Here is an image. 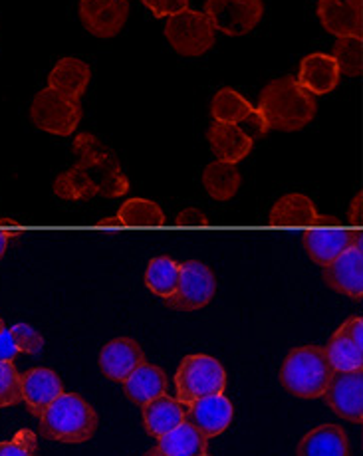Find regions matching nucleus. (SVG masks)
Listing matches in <instances>:
<instances>
[{
	"label": "nucleus",
	"instance_id": "ea45409f",
	"mask_svg": "<svg viewBox=\"0 0 363 456\" xmlns=\"http://www.w3.org/2000/svg\"><path fill=\"white\" fill-rule=\"evenodd\" d=\"M19 223L16 221H11V218H0V231H6V232H12L16 234V231H19Z\"/></svg>",
	"mask_w": 363,
	"mask_h": 456
},
{
	"label": "nucleus",
	"instance_id": "4468645a",
	"mask_svg": "<svg viewBox=\"0 0 363 456\" xmlns=\"http://www.w3.org/2000/svg\"><path fill=\"white\" fill-rule=\"evenodd\" d=\"M338 218L324 216L316 210L312 199L300 192H290L276 200L270 210L272 226H288V228H316V226H338Z\"/></svg>",
	"mask_w": 363,
	"mask_h": 456
},
{
	"label": "nucleus",
	"instance_id": "4c0bfd02",
	"mask_svg": "<svg viewBox=\"0 0 363 456\" xmlns=\"http://www.w3.org/2000/svg\"><path fill=\"white\" fill-rule=\"evenodd\" d=\"M340 330L353 341V344L363 349V320L359 315H351L350 320H345Z\"/></svg>",
	"mask_w": 363,
	"mask_h": 456
},
{
	"label": "nucleus",
	"instance_id": "393cba45",
	"mask_svg": "<svg viewBox=\"0 0 363 456\" xmlns=\"http://www.w3.org/2000/svg\"><path fill=\"white\" fill-rule=\"evenodd\" d=\"M185 420V405H181L177 399H171L169 395H161L153 401H149L144 405V425L145 431L161 438L175 427H179Z\"/></svg>",
	"mask_w": 363,
	"mask_h": 456
},
{
	"label": "nucleus",
	"instance_id": "f8f14e48",
	"mask_svg": "<svg viewBox=\"0 0 363 456\" xmlns=\"http://www.w3.org/2000/svg\"><path fill=\"white\" fill-rule=\"evenodd\" d=\"M322 397L335 415L350 423H363V370L334 373Z\"/></svg>",
	"mask_w": 363,
	"mask_h": 456
},
{
	"label": "nucleus",
	"instance_id": "f3484780",
	"mask_svg": "<svg viewBox=\"0 0 363 456\" xmlns=\"http://www.w3.org/2000/svg\"><path fill=\"white\" fill-rule=\"evenodd\" d=\"M363 0H320L318 19L326 32L342 37H361Z\"/></svg>",
	"mask_w": 363,
	"mask_h": 456
},
{
	"label": "nucleus",
	"instance_id": "a211bd4d",
	"mask_svg": "<svg viewBox=\"0 0 363 456\" xmlns=\"http://www.w3.org/2000/svg\"><path fill=\"white\" fill-rule=\"evenodd\" d=\"M141 363H145L144 349L131 338H118L105 344L100 354V370L111 381L123 383Z\"/></svg>",
	"mask_w": 363,
	"mask_h": 456
},
{
	"label": "nucleus",
	"instance_id": "6e6552de",
	"mask_svg": "<svg viewBox=\"0 0 363 456\" xmlns=\"http://www.w3.org/2000/svg\"><path fill=\"white\" fill-rule=\"evenodd\" d=\"M215 272L199 260H187L179 265V282L165 304L177 312H194L205 308L215 297Z\"/></svg>",
	"mask_w": 363,
	"mask_h": 456
},
{
	"label": "nucleus",
	"instance_id": "6ab92c4d",
	"mask_svg": "<svg viewBox=\"0 0 363 456\" xmlns=\"http://www.w3.org/2000/svg\"><path fill=\"white\" fill-rule=\"evenodd\" d=\"M21 391L22 401L26 403L30 413L34 417H40L52 401H56L62 393H64V385H62L60 377L46 370V367H34V370L26 371L21 379Z\"/></svg>",
	"mask_w": 363,
	"mask_h": 456
},
{
	"label": "nucleus",
	"instance_id": "c9c22d12",
	"mask_svg": "<svg viewBox=\"0 0 363 456\" xmlns=\"http://www.w3.org/2000/svg\"><path fill=\"white\" fill-rule=\"evenodd\" d=\"M19 354L21 352L14 344L11 328H6L4 320L0 318V359H3V362H14L16 355H19Z\"/></svg>",
	"mask_w": 363,
	"mask_h": 456
},
{
	"label": "nucleus",
	"instance_id": "a18cd8bd",
	"mask_svg": "<svg viewBox=\"0 0 363 456\" xmlns=\"http://www.w3.org/2000/svg\"><path fill=\"white\" fill-rule=\"evenodd\" d=\"M37 456H38V454H37Z\"/></svg>",
	"mask_w": 363,
	"mask_h": 456
},
{
	"label": "nucleus",
	"instance_id": "2f4dec72",
	"mask_svg": "<svg viewBox=\"0 0 363 456\" xmlns=\"http://www.w3.org/2000/svg\"><path fill=\"white\" fill-rule=\"evenodd\" d=\"M21 379L22 375L16 371L12 362H3L0 359V409L12 407L22 401Z\"/></svg>",
	"mask_w": 363,
	"mask_h": 456
},
{
	"label": "nucleus",
	"instance_id": "c85d7f7f",
	"mask_svg": "<svg viewBox=\"0 0 363 456\" xmlns=\"http://www.w3.org/2000/svg\"><path fill=\"white\" fill-rule=\"evenodd\" d=\"M179 282V262L169 256H157L147 265L145 270V286L155 296L167 300Z\"/></svg>",
	"mask_w": 363,
	"mask_h": 456
},
{
	"label": "nucleus",
	"instance_id": "f704fd0d",
	"mask_svg": "<svg viewBox=\"0 0 363 456\" xmlns=\"http://www.w3.org/2000/svg\"><path fill=\"white\" fill-rule=\"evenodd\" d=\"M144 6H147L157 19H167V16H175L189 8V0H141Z\"/></svg>",
	"mask_w": 363,
	"mask_h": 456
},
{
	"label": "nucleus",
	"instance_id": "9d476101",
	"mask_svg": "<svg viewBox=\"0 0 363 456\" xmlns=\"http://www.w3.org/2000/svg\"><path fill=\"white\" fill-rule=\"evenodd\" d=\"M210 116L217 124L238 126L252 139L264 137L270 131L260 110L254 108L249 100L243 98L238 92L230 90V87H223V90H219L215 98H212Z\"/></svg>",
	"mask_w": 363,
	"mask_h": 456
},
{
	"label": "nucleus",
	"instance_id": "a878e982",
	"mask_svg": "<svg viewBox=\"0 0 363 456\" xmlns=\"http://www.w3.org/2000/svg\"><path fill=\"white\" fill-rule=\"evenodd\" d=\"M207 444L209 438L183 420L179 427H175L173 431L159 438L157 449L167 456H201L207 454Z\"/></svg>",
	"mask_w": 363,
	"mask_h": 456
},
{
	"label": "nucleus",
	"instance_id": "4be33fe9",
	"mask_svg": "<svg viewBox=\"0 0 363 456\" xmlns=\"http://www.w3.org/2000/svg\"><path fill=\"white\" fill-rule=\"evenodd\" d=\"M296 456H351L350 438L340 425H320L300 441Z\"/></svg>",
	"mask_w": 363,
	"mask_h": 456
},
{
	"label": "nucleus",
	"instance_id": "cd10ccee",
	"mask_svg": "<svg viewBox=\"0 0 363 456\" xmlns=\"http://www.w3.org/2000/svg\"><path fill=\"white\" fill-rule=\"evenodd\" d=\"M327 362H330L334 373H348L363 370V349L345 336L338 328L324 347Z\"/></svg>",
	"mask_w": 363,
	"mask_h": 456
},
{
	"label": "nucleus",
	"instance_id": "e433bc0d",
	"mask_svg": "<svg viewBox=\"0 0 363 456\" xmlns=\"http://www.w3.org/2000/svg\"><path fill=\"white\" fill-rule=\"evenodd\" d=\"M177 226H209V218L199 208H185L183 213L177 215Z\"/></svg>",
	"mask_w": 363,
	"mask_h": 456
},
{
	"label": "nucleus",
	"instance_id": "412c9836",
	"mask_svg": "<svg viewBox=\"0 0 363 456\" xmlns=\"http://www.w3.org/2000/svg\"><path fill=\"white\" fill-rule=\"evenodd\" d=\"M207 139L212 153L217 157V161L233 165L243 161L244 157L252 151L254 145V139L251 135H246L238 126L217 124V121L209 127Z\"/></svg>",
	"mask_w": 363,
	"mask_h": 456
},
{
	"label": "nucleus",
	"instance_id": "f03ea898",
	"mask_svg": "<svg viewBox=\"0 0 363 456\" xmlns=\"http://www.w3.org/2000/svg\"><path fill=\"white\" fill-rule=\"evenodd\" d=\"M259 110L268 129L300 131L316 118V95L304 90L294 76L272 80L259 94Z\"/></svg>",
	"mask_w": 363,
	"mask_h": 456
},
{
	"label": "nucleus",
	"instance_id": "ddd939ff",
	"mask_svg": "<svg viewBox=\"0 0 363 456\" xmlns=\"http://www.w3.org/2000/svg\"><path fill=\"white\" fill-rule=\"evenodd\" d=\"M302 242L308 256L312 258L316 265L327 266L332 260L338 258L342 252L361 244V232L348 231V228L342 226H316L308 228L302 236Z\"/></svg>",
	"mask_w": 363,
	"mask_h": 456
},
{
	"label": "nucleus",
	"instance_id": "f257e3e1",
	"mask_svg": "<svg viewBox=\"0 0 363 456\" xmlns=\"http://www.w3.org/2000/svg\"><path fill=\"white\" fill-rule=\"evenodd\" d=\"M72 149L76 165L56 177V197L64 200H87L94 197L118 199L126 195L129 181L110 147H105L92 134H79Z\"/></svg>",
	"mask_w": 363,
	"mask_h": 456
},
{
	"label": "nucleus",
	"instance_id": "a19ab883",
	"mask_svg": "<svg viewBox=\"0 0 363 456\" xmlns=\"http://www.w3.org/2000/svg\"><path fill=\"white\" fill-rule=\"evenodd\" d=\"M12 232H6V231H0V258L4 256V252L8 248V240L12 239Z\"/></svg>",
	"mask_w": 363,
	"mask_h": 456
},
{
	"label": "nucleus",
	"instance_id": "79ce46f5",
	"mask_svg": "<svg viewBox=\"0 0 363 456\" xmlns=\"http://www.w3.org/2000/svg\"><path fill=\"white\" fill-rule=\"evenodd\" d=\"M97 226H103V228H110V226H115V228H121L123 224L120 223V218H118V216H113V218H103V221H100V223H97Z\"/></svg>",
	"mask_w": 363,
	"mask_h": 456
},
{
	"label": "nucleus",
	"instance_id": "bb28decb",
	"mask_svg": "<svg viewBox=\"0 0 363 456\" xmlns=\"http://www.w3.org/2000/svg\"><path fill=\"white\" fill-rule=\"evenodd\" d=\"M241 171H238L236 165L233 163L212 161L205 167V171H202V185H205L209 197L215 200L233 199L238 189H241Z\"/></svg>",
	"mask_w": 363,
	"mask_h": 456
},
{
	"label": "nucleus",
	"instance_id": "5701e85b",
	"mask_svg": "<svg viewBox=\"0 0 363 456\" xmlns=\"http://www.w3.org/2000/svg\"><path fill=\"white\" fill-rule=\"evenodd\" d=\"M123 391H126L129 401L144 407L149 401L167 395V375L161 367L149 365L145 362L123 381Z\"/></svg>",
	"mask_w": 363,
	"mask_h": 456
},
{
	"label": "nucleus",
	"instance_id": "c756f323",
	"mask_svg": "<svg viewBox=\"0 0 363 456\" xmlns=\"http://www.w3.org/2000/svg\"><path fill=\"white\" fill-rule=\"evenodd\" d=\"M123 226H163L165 215L161 207L147 199H129L115 215Z\"/></svg>",
	"mask_w": 363,
	"mask_h": 456
},
{
	"label": "nucleus",
	"instance_id": "b1692460",
	"mask_svg": "<svg viewBox=\"0 0 363 456\" xmlns=\"http://www.w3.org/2000/svg\"><path fill=\"white\" fill-rule=\"evenodd\" d=\"M92 80V69L79 58H62L48 76V87L79 100Z\"/></svg>",
	"mask_w": 363,
	"mask_h": 456
},
{
	"label": "nucleus",
	"instance_id": "37998d69",
	"mask_svg": "<svg viewBox=\"0 0 363 456\" xmlns=\"http://www.w3.org/2000/svg\"><path fill=\"white\" fill-rule=\"evenodd\" d=\"M144 456H167V454H163V452L159 451V449H152V451H149V452H145Z\"/></svg>",
	"mask_w": 363,
	"mask_h": 456
},
{
	"label": "nucleus",
	"instance_id": "39448f33",
	"mask_svg": "<svg viewBox=\"0 0 363 456\" xmlns=\"http://www.w3.org/2000/svg\"><path fill=\"white\" fill-rule=\"evenodd\" d=\"M227 387V373L215 357L187 355L183 357L175 373L177 401L189 407L194 401L220 395Z\"/></svg>",
	"mask_w": 363,
	"mask_h": 456
},
{
	"label": "nucleus",
	"instance_id": "58836bf2",
	"mask_svg": "<svg viewBox=\"0 0 363 456\" xmlns=\"http://www.w3.org/2000/svg\"><path fill=\"white\" fill-rule=\"evenodd\" d=\"M361 203H363V195L358 192V197L351 200V207H350V223L353 226L361 224Z\"/></svg>",
	"mask_w": 363,
	"mask_h": 456
},
{
	"label": "nucleus",
	"instance_id": "9b49d317",
	"mask_svg": "<svg viewBox=\"0 0 363 456\" xmlns=\"http://www.w3.org/2000/svg\"><path fill=\"white\" fill-rule=\"evenodd\" d=\"M129 16V0H82L79 20L95 38H113Z\"/></svg>",
	"mask_w": 363,
	"mask_h": 456
},
{
	"label": "nucleus",
	"instance_id": "aec40b11",
	"mask_svg": "<svg viewBox=\"0 0 363 456\" xmlns=\"http://www.w3.org/2000/svg\"><path fill=\"white\" fill-rule=\"evenodd\" d=\"M340 77L342 74L335 60L330 54L316 52V54H309L300 62V72L296 80L309 94L326 95L338 87Z\"/></svg>",
	"mask_w": 363,
	"mask_h": 456
},
{
	"label": "nucleus",
	"instance_id": "423d86ee",
	"mask_svg": "<svg viewBox=\"0 0 363 456\" xmlns=\"http://www.w3.org/2000/svg\"><path fill=\"white\" fill-rule=\"evenodd\" d=\"M82 116L84 111L79 100L68 98V95L52 90V87H46V90L34 95L30 105L32 124L46 131V134L58 137L72 135L79 121H82Z\"/></svg>",
	"mask_w": 363,
	"mask_h": 456
},
{
	"label": "nucleus",
	"instance_id": "7c9ffc66",
	"mask_svg": "<svg viewBox=\"0 0 363 456\" xmlns=\"http://www.w3.org/2000/svg\"><path fill=\"white\" fill-rule=\"evenodd\" d=\"M332 58L338 64L340 74L359 77L363 72V42L361 37H342L335 40Z\"/></svg>",
	"mask_w": 363,
	"mask_h": 456
},
{
	"label": "nucleus",
	"instance_id": "dca6fc26",
	"mask_svg": "<svg viewBox=\"0 0 363 456\" xmlns=\"http://www.w3.org/2000/svg\"><path fill=\"white\" fill-rule=\"evenodd\" d=\"M185 423L193 425L205 438H215L233 423V403L223 393L194 401L185 411Z\"/></svg>",
	"mask_w": 363,
	"mask_h": 456
},
{
	"label": "nucleus",
	"instance_id": "2eb2a0df",
	"mask_svg": "<svg viewBox=\"0 0 363 456\" xmlns=\"http://www.w3.org/2000/svg\"><path fill=\"white\" fill-rule=\"evenodd\" d=\"M324 282L332 290L350 296L351 300L363 297V252L361 244L342 252L338 258L324 266Z\"/></svg>",
	"mask_w": 363,
	"mask_h": 456
},
{
	"label": "nucleus",
	"instance_id": "c03bdc74",
	"mask_svg": "<svg viewBox=\"0 0 363 456\" xmlns=\"http://www.w3.org/2000/svg\"><path fill=\"white\" fill-rule=\"evenodd\" d=\"M201 456H209V454H201Z\"/></svg>",
	"mask_w": 363,
	"mask_h": 456
},
{
	"label": "nucleus",
	"instance_id": "0eeeda50",
	"mask_svg": "<svg viewBox=\"0 0 363 456\" xmlns=\"http://www.w3.org/2000/svg\"><path fill=\"white\" fill-rule=\"evenodd\" d=\"M165 38L177 54L185 58H197L207 54L215 46L217 30L205 12L187 8V11L169 16V20L165 24Z\"/></svg>",
	"mask_w": 363,
	"mask_h": 456
},
{
	"label": "nucleus",
	"instance_id": "1a4fd4ad",
	"mask_svg": "<svg viewBox=\"0 0 363 456\" xmlns=\"http://www.w3.org/2000/svg\"><path fill=\"white\" fill-rule=\"evenodd\" d=\"M205 16L215 30L227 37H244L260 24L264 3L262 0H207Z\"/></svg>",
	"mask_w": 363,
	"mask_h": 456
},
{
	"label": "nucleus",
	"instance_id": "72a5a7b5",
	"mask_svg": "<svg viewBox=\"0 0 363 456\" xmlns=\"http://www.w3.org/2000/svg\"><path fill=\"white\" fill-rule=\"evenodd\" d=\"M11 333L14 338L16 347H19V352L22 354L37 355L44 347V338L37 330L30 328L29 323H16V326L11 328Z\"/></svg>",
	"mask_w": 363,
	"mask_h": 456
},
{
	"label": "nucleus",
	"instance_id": "20e7f679",
	"mask_svg": "<svg viewBox=\"0 0 363 456\" xmlns=\"http://www.w3.org/2000/svg\"><path fill=\"white\" fill-rule=\"evenodd\" d=\"M332 375L334 370L324 347L304 346L292 349L286 355L280 370V383L294 397L318 399L330 385Z\"/></svg>",
	"mask_w": 363,
	"mask_h": 456
},
{
	"label": "nucleus",
	"instance_id": "473e14b6",
	"mask_svg": "<svg viewBox=\"0 0 363 456\" xmlns=\"http://www.w3.org/2000/svg\"><path fill=\"white\" fill-rule=\"evenodd\" d=\"M0 456H37V435L29 428L19 431L12 441L0 443Z\"/></svg>",
	"mask_w": 363,
	"mask_h": 456
},
{
	"label": "nucleus",
	"instance_id": "7ed1b4c3",
	"mask_svg": "<svg viewBox=\"0 0 363 456\" xmlns=\"http://www.w3.org/2000/svg\"><path fill=\"white\" fill-rule=\"evenodd\" d=\"M40 419V435L58 443H86L97 431V413L78 393H62Z\"/></svg>",
	"mask_w": 363,
	"mask_h": 456
}]
</instances>
